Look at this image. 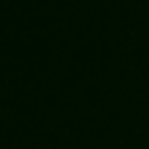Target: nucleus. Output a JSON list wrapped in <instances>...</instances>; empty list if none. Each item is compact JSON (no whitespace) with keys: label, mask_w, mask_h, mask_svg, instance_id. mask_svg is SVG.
<instances>
[]
</instances>
